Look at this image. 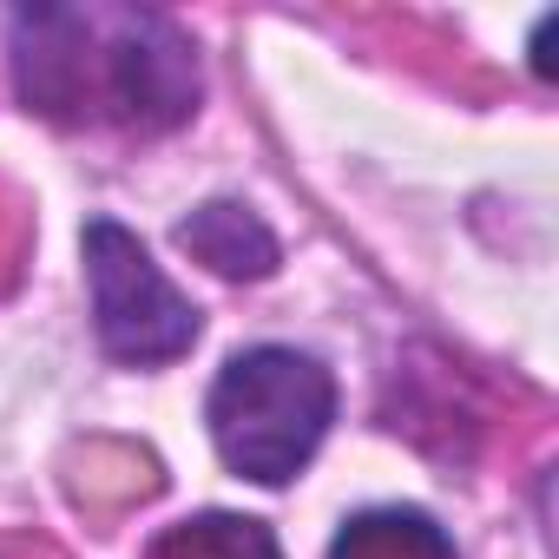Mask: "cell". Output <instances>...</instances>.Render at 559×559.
<instances>
[{
    "mask_svg": "<svg viewBox=\"0 0 559 559\" xmlns=\"http://www.w3.org/2000/svg\"><path fill=\"white\" fill-rule=\"evenodd\" d=\"M14 99L67 132H178L204 99V67L191 34L152 8L73 0L21 8L8 21Z\"/></svg>",
    "mask_w": 559,
    "mask_h": 559,
    "instance_id": "obj_1",
    "label": "cell"
},
{
    "mask_svg": "<svg viewBox=\"0 0 559 559\" xmlns=\"http://www.w3.org/2000/svg\"><path fill=\"white\" fill-rule=\"evenodd\" d=\"M204 421H211L217 461L237 480L284 487L317 461L336 421V376L310 349L250 343L217 369L204 395Z\"/></svg>",
    "mask_w": 559,
    "mask_h": 559,
    "instance_id": "obj_2",
    "label": "cell"
},
{
    "mask_svg": "<svg viewBox=\"0 0 559 559\" xmlns=\"http://www.w3.org/2000/svg\"><path fill=\"white\" fill-rule=\"evenodd\" d=\"M80 250H86V290H93V336L112 362L158 369L198 343L204 330L198 304L152 263V250L119 217H93Z\"/></svg>",
    "mask_w": 559,
    "mask_h": 559,
    "instance_id": "obj_3",
    "label": "cell"
},
{
    "mask_svg": "<svg viewBox=\"0 0 559 559\" xmlns=\"http://www.w3.org/2000/svg\"><path fill=\"white\" fill-rule=\"evenodd\" d=\"M171 243L185 257H198L211 276H224V284H263V276H276V263H284L276 230L243 198H204L191 217H178Z\"/></svg>",
    "mask_w": 559,
    "mask_h": 559,
    "instance_id": "obj_4",
    "label": "cell"
},
{
    "mask_svg": "<svg viewBox=\"0 0 559 559\" xmlns=\"http://www.w3.org/2000/svg\"><path fill=\"white\" fill-rule=\"evenodd\" d=\"M330 559H461L448 526L421 507H362L336 526Z\"/></svg>",
    "mask_w": 559,
    "mask_h": 559,
    "instance_id": "obj_5",
    "label": "cell"
},
{
    "mask_svg": "<svg viewBox=\"0 0 559 559\" xmlns=\"http://www.w3.org/2000/svg\"><path fill=\"white\" fill-rule=\"evenodd\" d=\"M139 559H284V546L250 513H191L171 520Z\"/></svg>",
    "mask_w": 559,
    "mask_h": 559,
    "instance_id": "obj_6",
    "label": "cell"
}]
</instances>
